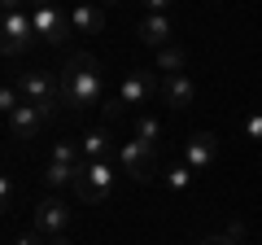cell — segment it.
<instances>
[{
  "instance_id": "cell-23",
  "label": "cell",
  "mask_w": 262,
  "mask_h": 245,
  "mask_svg": "<svg viewBox=\"0 0 262 245\" xmlns=\"http://www.w3.org/2000/svg\"><path fill=\"white\" fill-rule=\"evenodd\" d=\"M140 5H144V9H149V13H166L170 5H175V0H140Z\"/></svg>"
},
{
  "instance_id": "cell-18",
  "label": "cell",
  "mask_w": 262,
  "mask_h": 245,
  "mask_svg": "<svg viewBox=\"0 0 262 245\" xmlns=\"http://www.w3.org/2000/svg\"><path fill=\"white\" fill-rule=\"evenodd\" d=\"M192 179H196V171L188 167L184 158L166 167V189H170V193H188V189H192Z\"/></svg>"
},
{
  "instance_id": "cell-21",
  "label": "cell",
  "mask_w": 262,
  "mask_h": 245,
  "mask_svg": "<svg viewBox=\"0 0 262 245\" xmlns=\"http://www.w3.org/2000/svg\"><path fill=\"white\" fill-rule=\"evenodd\" d=\"M13 245H48V236L39 232V228H31V232H18V236H13Z\"/></svg>"
},
{
  "instance_id": "cell-5",
  "label": "cell",
  "mask_w": 262,
  "mask_h": 245,
  "mask_svg": "<svg viewBox=\"0 0 262 245\" xmlns=\"http://www.w3.org/2000/svg\"><path fill=\"white\" fill-rule=\"evenodd\" d=\"M114 96L122 101V110H140V105H149L153 96H162V75L158 70H131V75L118 84Z\"/></svg>"
},
{
  "instance_id": "cell-8",
  "label": "cell",
  "mask_w": 262,
  "mask_h": 245,
  "mask_svg": "<svg viewBox=\"0 0 262 245\" xmlns=\"http://www.w3.org/2000/svg\"><path fill=\"white\" fill-rule=\"evenodd\" d=\"M31 228H39L44 236H66L70 232V206H66L57 193L35 201V215H31Z\"/></svg>"
},
{
  "instance_id": "cell-26",
  "label": "cell",
  "mask_w": 262,
  "mask_h": 245,
  "mask_svg": "<svg viewBox=\"0 0 262 245\" xmlns=\"http://www.w3.org/2000/svg\"><path fill=\"white\" fill-rule=\"evenodd\" d=\"M201 245H236V241H232V236H227V232H219V236H206V241H201Z\"/></svg>"
},
{
  "instance_id": "cell-20",
  "label": "cell",
  "mask_w": 262,
  "mask_h": 245,
  "mask_svg": "<svg viewBox=\"0 0 262 245\" xmlns=\"http://www.w3.org/2000/svg\"><path fill=\"white\" fill-rule=\"evenodd\" d=\"M245 140L262 145V110H249V114H245Z\"/></svg>"
},
{
  "instance_id": "cell-4",
  "label": "cell",
  "mask_w": 262,
  "mask_h": 245,
  "mask_svg": "<svg viewBox=\"0 0 262 245\" xmlns=\"http://www.w3.org/2000/svg\"><path fill=\"white\" fill-rule=\"evenodd\" d=\"M35 22H31V9H13V13H0V48L5 57H22L31 44H35Z\"/></svg>"
},
{
  "instance_id": "cell-17",
  "label": "cell",
  "mask_w": 262,
  "mask_h": 245,
  "mask_svg": "<svg viewBox=\"0 0 262 245\" xmlns=\"http://www.w3.org/2000/svg\"><path fill=\"white\" fill-rule=\"evenodd\" d=\"M153 70H158L162 79H170V75H184V70H188V53H184L179 44L158 48V57H153Z\"/></svg>"
},
{
  "instance_id": "cell-22",
  "label": "cell",
  "mask_w": 262,
  "mask_h": 245,
  "mask_svg": "<svg viewBox=\"0 0 262 245\" xmlns=\"http://www.w3.org/2000/svg\"><path fill=\"white\" fill-rule=\"evenodd\" d=\"M223 232H227V236H232V241H236V245H241V241H245V223H241V219H232V223H227V228H223Z\"/></svg>"
},
{
  "instance_id": "cell-15",
  "label": "cell",
  "mask_w": 262,
  "mask_h": 245,
  "mask_svg": "<svg viewBox=\"0 0 262 245\" xmlns=\"http://www.w3.org/2000/svg\"><path fill=\"white\" fill-rule=\"evenodd\" d=\"M162 101H166V110H188V105L196 101V84H192V75H170V79H162Z\"/></svg>"
},
{
  "instance_id": "cell-25",
  "label": "cell",
  "mask_w": 262,
  "mask_h": 245,
  "mask_svg": "<svg viewBox=\"0 0 262 245\" xmlns=\"http://www.w3.org/2000/svg\"><path fill=\"white\" fill-rule=\"evenodd\" d=\"M13 9H31V0H0V13H13Z\"/></svg>"
},
{
  "instance_id": "cell-1",
  "label": "cell",
  "mask_w": 262,
  "mask_h": 245,
  "mask_svg": "<svg viewBox=\"0 0 262 245\" xmlns=\"http://www.w3.org/2000/svg\"><path fill=\"white\" fill-rule=\"evenodd\" d=\"M101 101V62L92 53H70L61 66V105L66 110H92Z\"/></svg>"
},
{
  "instance_id": "cell-10",
  "label": "cell",
  "mask_w": 262,
  "mask_h": 245,
  "mask_svg": "<svg viewBox=\"0 0 262 245\" xmlns=\"http://www.w3.org/2000/svg\"><path fill=\"white\" fill-rule=\"evenodd\" d=\"M5 122H9V136H13V140H27V145H31V140H39V132H44V127H48L53 118H48V114L39 110V105L22 101L18 110H13L9 118H5Z\"/></svg>"
},
{
  "instance_id": "cell-7",
  "label": "cell",
  "mask_w": 262,
  "mask_h": 245,
  "mask_svg": "<svg viewBox=\"0 0 262 245\" xmlns=\"http://www.w3.org/2000/svg\"><path fill=\"white\" fill-rule=\"evenodd\" d=\"M31 22H35V35L48 48H61L66 35H70V18H61V9L53 0H31Z\"/></svg>"
},
{
  "instance_id": "cell-3",
  "label": "cell",
  "mask_w": 262,
  "mask_h": 245,
  "mask_svg": "<svg viewBox=\"0 0 262 245\" xmlns=\"http://www.w3.org/2000/svg\"><path fill=\"white\" fill-rule=\"evenodd\" d=\"M13 84H18L22 101L44 105V110H61V79H57L53 70H18Z\"/></svg>"
},
{
  "instance_id": "cell-19",
  "label": "cell",
  "mask_w": 262,
  "mask_h": 245,
  "mask_svg": "<svg viewBox=\"0 0 262 245\" xmlns=\"http://www.w3.org/2000/svg\"><path fill=\"white\" fill-rule=\"evenodd\" d=\"M18 105H22V92H18V84H13V79H9V84L0 88V114L9 118V114L18 110Z\"/></svg>"
},
{
  "instance_id": "cell-13",
  "label": "cell",
  "mask_w": 262,
  "mask_h": 245,
  "mask_svg": "<svg viewBox=\"0 0 262 245\" xmlns=\"http://www.w3.org/2000/svg\"><path fill=\"white\" fill-rule=\"evenodd\" d=\"M136 35L149 48H166V44H175V22H170V13H144Z\"/></svg>"
},
{
  "instance_id": "cell-28",
  "label": "cell",
  "mask_w": 262,
  "mask_h": 245,
  "mask_svg": "<svg viewBox=\"0 0 262 245\" xmlns=\"http://www.w3.org/2000/svg\"><path fill=\"white\" fill-rule=\"evenodd\" d=\"M96 5H101V9H114V5H122V0H96Z\"/></svg>"
},
{
  "instance_id": "cell-16",
  "label": "cell",
  "mask_w": 262,
  "mask_h": 245,
  "mask_svg": "<svg viewBox=\"0 0 262 245\" xmlns=\"http://www.w3.org/2000/svg\"><path fill=\"white\" fill-rule=\"evenodd\" d=\"M131 136H136L140 145H149V149L158 153V149H162V140H166V127H162V118H158V114H136V132H131Z\"/></svg>"
},
{
  "instance_id": "cell-24",
  "label": "cell",
  "mask_w": 262,
  "mask_h": 245,
  "mask_svg": "<svg viewBox=\"0 0 262 245\" xmlns=\"http://www.w3.org/2000/svg\"><path fill=\"white\" fill-rule=\"evenodd\" d=\"M0 197H5V206H13V175L0 179Z\"/></svg>"
},
{
  "instance_id": "cell-2",
  "label": "cell",
  "mask_w": 262,
  "mask_h": 245,
  "mask_svg": "<svg viewBox=\"0 0 262 245\" xmlns=\"http://www.w3.org/2000/svg\"><path fill=\"white\" fill-rule=\"evenodd\" d=\"M118 179H122L118 162H88L79 184H75V197L88 201V206H105L114 197V189H118Z\"/></svg>"
},
{
  "instance_id": "cell-27",
  "label": "cell",
  "mask_w": 262,
  "mask_h": 245,
  "mask_svg": "<svg viewBox=\"0 0 262 245\" xmlns=\"http://www.w3.org/2000/svg\"><path fill=\"white\" fill-rule=\"evenodd\" d=\"M48 245H75L70 236H48Z\"/></svg>"
},
{
  "instance_id": "cell-9",
  "label": "cell",
  "mask_w": 262,
  "mask_h": 245,
  "mask_svg": "<svg viewBox=\"0 0 262 245\" xmlns=\"http://www.w3.org/2000/svg\"><path fill=\"white\" fill-rule=\"evenodd\" d=\"M179 158H184L196 175H206V171L219 162V136L214 132H192L184 140V153H179Z\"/></svg>"
},
{
  "instance_id": "cell-12",
  "label": "cell",
  "mask_w": 262,
  "mask_h": 245,
  "mask_svg": "<svg viewBox=\"0 0 262 245\" xmlns=\"http://www.w3.org/2000/svg\"><path fill=\"white\" fill-rule=\"evenodd\" d=\"M70 31L75 35H101L105 31V9L96 0H75L70 5Z\"/></svg>"
},
{
  "instance_id": "cell-6",
  "label": "cell",
  "mask_w": 262,
  "mask_h": 245,
  "mask_svg": "<svg viewBox=\"0 0 262 245\" xmlns=\"http://www.w3.org/2000/svg\"><path fill=\"white\" fill-rule=\"evenodd\" d=\"M114 162H118V171H122L127 179H136V184H149V179H153V167H158V153L131 136V140L118 145V158H114Z\"/></svg>"
},
{
  "instance_id": "cell-11",
  "label": "cell",
  "mask_w": 262,
  "mask_h": 245,
  "mask_svg": "<svg viewBox=\"0 0 262 245\" xmlns=\"http://www.w3.org/2000/svg\"><path fill=\"white\" fill-rule=\"evenodd\" d=\"M83 167L88 162H57V158H48L44 162V189L48 193H66V189H75L79 184V175H83Z\"/></svg>"
},
{
  "instance_id": "cell-14",
  "label": "cell",
  "mask_w": 262,
  "mask_h": 245,
  "mask_svg": "<svg viewBox=\"0 0 262 245\" xmlns=\"http://www.w3.org/2000/svg\"><path fill=\"white\" fill-rule=\"evenodd\" d=\"M79 149H83V162H114L118 158V145L110 140V127H92V132L79 136Z\"/></svg>"
}]
</instances>
